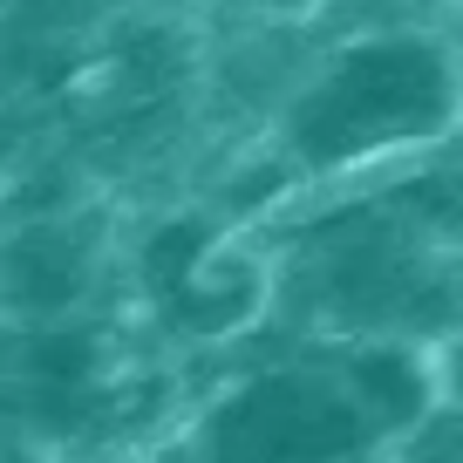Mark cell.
Listing matches in <instances>:
<instances>
[{
  "mask_svg": "<svg viewBox=\"0 0 463 463\" xmlns=\"http://www.w3.org/2000/svg\"><path fill=\"white\" fill-rule=\"evenodd\" d=\"M389 443L341 368H266L198 422V463H382Z\"/></svg>",
  "mask_w": 463,
  "mask_h": 463,
  "instance_id": "obj_2",
  "label": "cell"
},
{
  "mask_svg": "<svg viewBox=\"0 0 463 463\" xmlns=\"http://www.w3.org/2000/svg\"><path fill=\"white\" fill-rule=\"evenodd\" d=\"M457 123V55L436 28L354 34L279 102L273 144L293 177H347L430 150Z\"/></svg>",
  "mask_w": 463,
  "mask_h": 463,
  "instance_id": "obj_1",
  "label": "cell"
}]
</instances>
